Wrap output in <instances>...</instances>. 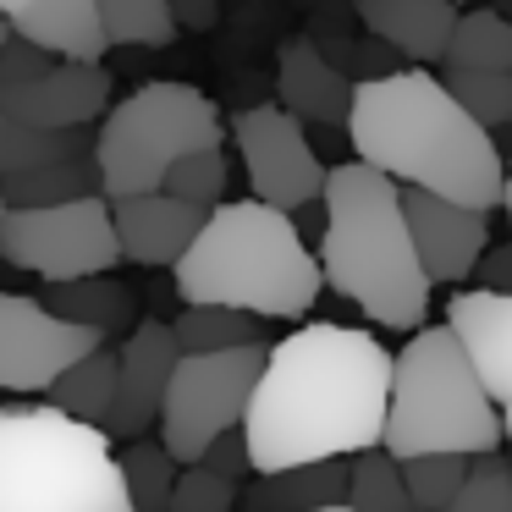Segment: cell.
<instances>
[{
	"mask_svg": "<svg viewBox=\"0 0 512 512\" xmlns=\"http://www.w3.org/2000/svg\"><path fill=\"white\" fill-rule=\"evenodd\" d=\"M0 259L28 276L56 281H83V276H111L122 265L111 226V199L89 193V199L67 204H28V210L0 215Z\"/></svg>",
	"mask_w": 512,
	"mask_h": 512,
	"instance_id": "obj_9",
	"label": "cell"
},
{
	"mask_svg": "<svg viewBox=\"0 0 512 512\" xmlns=\"http://www.w3.org/2000/svg\"><path fill=\"white\" fill-rule=\"evenodd\" d=\"M347 144L353 160L391 177L397 188L435 193L479 215L496 210L507 188V160L496 138L424 67L358 78L347 105Z\"/></svg>",
	"mask_w": 512,
	"mask_h": 512,
	"instance_id": "obj_2",
	"label": "cell"
},
{
	"mask_svg": "<svg viewBox=\"0 0 512 512\" xmlns=\"http://www.w3.org/2000/svg\"><path fill=\"white\" fill-rule=\"evenodd\" d=\"M446 331L457 336L463 358L474 364L485 397L501 408L507 391H512V298L479 292V287L457 292V298L446 303Z\"/></svg>",
	"mask_w": 512,
	"mask_h": 512,
	"instance_id": "obj_16",
	"label": "cell"
},
{
	"mask_svg": "<svg viewBox=\"0 0 512 512\" xmlns=\"http://www.w3.org/2000/svg\"><path fill=\"white\" fill-rule=\"evenodd\" d=\"M270 347H232V353H182L166 380V402H160V446L171 463L188 468L204 457V446L226 430H243L254 380L265 369Z\"/></svg>",
	"mask_w": 512,
	"mask_h": 512,
	"instance_id": "obj_8",
	"label": "cell"
},
{
	"mask_svg": "<svg viewBox=\"0 0 512 512\" xmlns=\"http://www.w3.org/2000/svg\"><path fill=\"white\" fill-rule=\"evenodd\" d=\"M199 468H210V474L232 479V485H243V479H254V468H248V441H243V430H226V435H215V441L204 446Z\"/></svg>",
	"mask_w": 512,
	"mask_h": 512,
	"instance_id": "obj_35",
	"label": "cell"
},
{
	"mask_svg": "<svg viewBox=\"0 0 512 512\" xmlns=\"http://www.w3.org/2000/svg\"><path fill=\"white\" fill-rule=\"evenodd\" d=\"M89 149H94V127H78V133H39V127L0 122V182L61 166V160H78V155H89Z\"/></svg>",
	"mask_w": 512,
	"mask_h": 512,
	"instance_id": "obj_25",
	"label": "cell"
},
{
	"mask_svg": "<svg viewBox=\"0 0 512 512\" xmlns=\"http://www.w3.org/2000/svg\"><path fill=\"white\" fill-rule=\"evenodd\" d=\"M347 501V457L325 463H298L281 474H254L237 501V512H320Z\"/></svg>",
	"mask_w": 512,
	"mask_h": 512,
	"instance_id": "obj_20",
	"label": "cell"
},
{
	"mask_svg": "<svg viewBox=\"0 0 512 512\" xmlns=\"http://www.w3.org/2000/svg\"><path fill=\"white\" fill-rule=\"evenodd\" d=\"M100 193V171H94V149L78 160H61V166L28 171V177H6L0 182V199L12 210H28V204H67V199H89Z\"/></svg>",
	"mask_w": 512,
	"mask_h": 512,
	"instance_id": "obj_26",
	"label": "cell"
},
{
	"mask_svg": "<svg viewBox=\"0 0 512 512\" xmlns=\"http://www.w3.org/2000/svg\"><path fill=\"white\" fill-rule=\"evenodd\" d=\"M177 336L166 320H138L127 331L122 353H116V397L105 413V435L111 441H144V430L160 419V402H166V380L177 369Z\"/></svg>",
	"mask_w": 512,
	"mask_h": 512,
	"instance_id": "obj_13",
	"label": "cell"
},
{
	"mask_svg": "<svg viewBox=\"0 0 512 512\" xmlns=\"http://www.w3.org/2000/svg\"><path fill=\"white\" fill-rule=\"evenodd\" d=\"M441 83L490 138H496L501 127H512V72H452V67H441Z\"/></svg>",
	"mask_w": 512,
	"mask_h": 512,
	"instance_id": "obj_30",
	"label": "cell"
},
{
	"mask_svg": "<svg viewBox=\"0 0 512 512\" xmlns=\"http://www.w3.org/2000/svg\"><path fill=\"white\" fill-rule=\"evenodd\" d=\"M45 309L61 314V320L83 325V331H94L105 342L111 331H127L138 314L133 303V287H122V281L111 276H83V281H56V287L45 292Z\"/></svg>",
	"mask_w": 512,
	"mask_h": 512,
	"instance_id": "obj_21",
	"label": "cell"
},
{
	"mask_svg": "<svg viewBox=\"0 0 512 512\" xmlns=\"http://www.w3.org/2000/svg\"><path fill=\"white\" fill-rule=\"evenodd\" d=\"M215 12H221V6H215V0H171V23H193V28H210L215 23Z\"/></svg>",
	"mask_w": 512,
	"mask_h": 512,
	"instance_id": "obj_37",
	"label": "cell"
},
{
	"mask_svg": "<svg viewBox=\"0 0 512 512\" xmlns=\"http://www.w3.org/2000/svg\"><path fill=\"white\" fill-rule=\"evenodd\" d=\"M441 67H452V72H512V23L496 17L490 6L457 12Z\"/></svg>",
	"mask_w": 512,
	"mask_h": 512,
	"instance_id": "obj_24",
	"label": "cell"
},
{
	"mask_svg": "<svg viewBox=\"0 0 512 512\" xmlns=\"http://www.w3.org/2000/svg\"><path fill=\"white\" fill-rule=\"evenodd\" d=\"M320 512H353V507H320Z\"/></svg>",
	"mask_w": 512,
	"mask_h": 512,
	"instance_id": "obj_43",
	"label": "cell"
},
{
	"mask_svg": "<svg viewBox=\"0 0 512 512\" xmlns=\"http://www.w3.org/2000/svg\"><path fill=\"white\" fill-rule=\"evenodd\" d=\"M490 12H496V17H507V23H512V0H501V6H490Z\"/></svg>",
	"mask_w": 512,
	"mask_h": 512,
	"instance_id": "obj_41",
	"label": "cell"
},
{
	"mask_svg": "<svg viewBox=\"0 0 512 512\" xmlns=\"http://www.w3.org/2000/svg\"><path fill=\"white\" fill-rule=\"evenodd\" d=\"M446 6H463V0H446Z\"/></svg>",
	"mask_w": 512,
	"mask_h": 512,
	"instance_id": "obj_45",
	"label": "cell"
},
{
	"mask_svg": "<svg viewBox=\"0 0 512 512\" xmlns=\"http://www.w3.org/2000/svg\"><path fill=\"white\" fill-rule=\"evenodd\" d=\"M111 111V72L100 61H56L45 56L23 83L0 89V116L17 127H39V133H78V127H100Z\"/></svg>",
	"mask_w": 512,
	"mask_h": 512,
	"instance_id": "obj_12",
	"label": "cell"
},
{
	"mask_svg": "<svg viewBox=\"0 0 512 512\" xmlns=\"http://www.w3.org/2000/svg\"><path fill=\"white\" fill-rule=\"evenodd\" d=\"M276 94L292 122H320V127H347L353 105V78L314 50V39H292L276 61Z\"/></svg>",
	"mask_w": 512,
	"mask_h": 512,
	"instance_id": "obj_17",
	"label": "cell"
},
{
	"mask_svg": "<svg viewBox=\"0 0 512 512\" xmlns=\"http://www.w3.org/2000/svg\"><path fill=\"white\" fill-rule=\"evenodd\" d=\"M402 485H408V501L419 512H446L468 474V457H452V452H424V457H402Z\"/></svg>",
	"mask_w": 512,
	"mask_h": 512,
	"instance_id": "obj_31",
	"label": "cell"
},
{
	"mask_svg": "<svg viewBox=\"0 0 512 512\" xmlns=\"http://www.w3.org/2000/svg\"><path fill=\"white\" fill-rule=\"evenodd\" d=\"M501 435L512 441V391H507V402H501Z\"/></svg>",
	"mask_w": 512,
	"mask_h": 512,
	"instance_id": "obj_39",
	"label": "cell"
},
{
	"mask_svg": "<svg viewBox=\"0 0 512 512\" xmlns=\"http://www.w3.org/2000/svg\"><path fill=\"white\" fill-rule=\"evenodd\" d=\"M0 215H6V199H0Z\"/></svg>",
	"mask_w": 512,
	"mask_h": 512,
	"instance_id": "obj_46",
	"label": "cell"
},
{
	"mask_svg": "<svg viewBox=\"0 0 512 512\" xmlns=\"http://www.w3.org/2000/svg\"><path fill=\"white\" fill-rule=\"evenodd\" d=\"M171 281L182 303H221L254 320H303L325 287L298 221L259 199L215 204Z\"/></svg>",
	"mask_w": 512,
	"mask_h": 512,
	"instance_id": "obj_4",
	"label": "cell"
},
{
	"mask_svg": "<svg viewBox=\"0 0 512 512\" xmlns=\"http://www.w3.org/2000/svg\"><path fill=\"white\" fill-rule=\"evenodd\" d=\"M320 210V281L386 331H419L430 314V276L402 221V188L364 160H342L325 171Z\"/></svg>",
	"mask_w": 512,
	"mask_h": 512,
	"instance_id": "obj_3",
	"label": "cell"
},
{
	"mask_svg": "<svg viewBox=\"0 0 512 512\" xmlns=\"http://www.w3.org/2000/svg\"><path fill=\"white\" fill-rule=\"evenodd\" d=\"M45 397H50V408H61L67 419L105 430V413H111V397H116V353L111 347L83 353L72 369H61V375L50 380Z\"/></svg>",
	"mask_w": 512,
	"mask_h": 512,
	"instance_id": "obj_22",
	"label": "cell"
},
{
	"mask_svg": "<svg viewBox=\"0 0 512 512\" xmlns=\"http://www.w3.org/2000/svg\"><path fill=\"white\" fill-rule=\"evenodd\" d=\"M171 336H177V353H232V347L265 342V325L243 309H221V303H182Z\"/></svg>",
	"mask_w": 512,
	"mask_h": 512,
	"instance_id": "obj_23",
	"label": "cell"
},
{
	"mask_svg": "<svg viewBox=\"0 0 512 512\" xmlns=\"http://www.w3.org/2000/svg\"><path fill=\"white\" fill-rule=\"evenodd\" d=\"M6 39H12V23H6V17H0V45H6Z\"/></svg>",
	"mask_w": 512,
	"mask_h": 512,
	"instance_id": "obj_42",
	"label": "cell"
},
{
	"mask_svg": "<svg viewBox=\"0 0 512 512\" xmlns=\"http://www.w3.org/2000/svg\"><path fill=\"white\" fill-rule=\"evenodd\" d=\"M402 221H408L413 254H419V270L430 276V287L468 281L479 254L490 248V215L463 210V204L435 199V193H419V188H402Z\"/></svg>",
	"mask_w": 512,
	"mask_h": 512,
	"instance_id": "obj_14",
	"label": "cell"
},
{
	"mask_svg": "<svg viewBox=\"0 0 512 512\" xmlns=\"http://www.w3.org/2000/svg\"><path fill=\"white\" fill-rule=\"evenodd\" d=\"M0 512H133L111 435L50 402L0 408Z\"/></svg>",
	"mask_w": 512,
	"mask_h": 512,
	"instance_id": "obj_6",
	"label": "cell"
},
{
	"mask_svg": "<svg viewBox=\"0 0 512 512\" xmlns=\"http://www.w3.org/2000/svg\"><path fill=\"white\" fill-rule=\"evenodd\" d=\"M28 6H34V0H0V17H6V23H12L17 12H28Z\"/></svg>",
	"mask_w": 512,
	"mask_h": 512,
	"instance_id": "obj_38",
	"label": "cell"
},
{
	"mask_svg": "<svg viewBox=\"0 0 512 512\" xmlns=\"http://www.w3.org/2000/svg\"><path fill=\"white\" fill-rule=\"evenodd\" d=\"M342 507H353V512H419L408 501V485H402L397 457H386L380 446L347 457V501Z\"/></svg>",
	"mask_w": 512,
	"mask_h": 512,
	"instance_id": "obj_28",
	"label": "cell"
},
{
	"mask_svg": "<svg viewBox=\"0 0 512 512\" xmlns=\"http://www.w3.org/2000/svg\"><path fill=\"white\" fill-rule=\"evenodd\" d=\"M507 441L501 408L485 397L474 364L463 358L457 336L446 325H419L397 358H391L386 424H380V452L386 457H485Z\"/></svg>",
	"mask_w": 512,
	"mask_h": 512,
	"instance_id": "obj_5",
	"label": "cell"
},
{
	"mask_svg": "<svg viewBox=\"0 0 512 512\" xmlns=\"http://www.w3.org/2000/svg\"><path fill=\"white\" fill-rule=\"evenodd\" d=\"M94 347H105L100 336L50 314L39 298L0 292V391H50V380Z\"/></svg>",
	"mask_w": 512,
	"mask_h": 512,
	"instance_id": "obj_11",
	"label": "cell"
},
{
	"mask_svg": "<svg viewBox=\"0 0 512 512\" xmlns=\"http://www.w3.org/2000/svg\"><path fill=\"white\" fill-rule=\"evenodd\" d=\"M391 391V353L353 325H303L265 353L243 413L254 474H281L325 457L380 446Z\"/></svg>",
	"mask_w": 512,
	"mask_h": 512,
	"instance_id": "obj_1",
	"label": "cell"
},
{
	"mask_svg": "<svg viewBox=\"0 0 512 512\" xmlns=\"http://www.w3.org/2000/svg\"><path fill=\"white\" fill-rule=\"evenodd\" d=\"M237 155H243V171L254 182V199L270 204L281 215H298L309 204H320L325 193V166L314 155L303 122H292L281 105H248L232 122Z\"/></svg>",
	"mask_w": 512,
	"mask_h": 512,
	"instance_id": "obj_10",
	"label": "cell"
},
{
	"mask_svg": "<svg viewBox=\"0 0 512 512\" xmlns=\"http://www.w3.org/2000/svg\"><path fill=\"white\" fill-rule=\"evenodd\" d=\"M507 474H512V452H507Z\"/></svg>",
	"mask_w": 512,
	"mask_h": 512,
	"instance_id": "obj_44",
	"label": "cell"
},
{
	"mask_svg": "<svg viewBox=\"0 0 512 512\" xmlns=\"http://www.w3.org/2000/svg\"><path fill=\"white\" fill-rule=\"evenodd\" d=\"M204 215L193 204L171 199V193H133V199H111V226H116V248L133 265H177L188 254V243L199 237Z\"/></svg>",
	"mask_w": 512,
	"mask_h": 512,
	"instance_id": "obj_15",
	"label": "cell"
},
{
	"mask_svg": "<svg viewBox=\"0 0 512 512\" xmlns=\"http://www.w3.org/2000/svg\"><path fill=\"white\" fill-rule=\"evenodd\" d=\"M0 122H6V116H0Z\"/></svg>",
	"mask_w": 512,
	"mask_h": 512,
	"instance_id": "obj_47",
	"label": "cell"
},
{
	"mask_svg": "<svg viewBox=\"0 0 512 512\" xmlns=\"http://www.w3.org/2000/svg\"><path fill=\"white\" fill-rule=\"evenodd\" d=\"M501 210L512 215V160H507V188H501Z\"/></svg>",
	"mask_w": 512,
	"mask_h": 512,
	"instance_id": "obj_40",
	"label": "cell"
},
{
	"mask_svg": "<svg viewBox=\"0 0 512 512\" xmlns=\"http://www.w3.org/2000/svg\"><path fill=\"white\" fill-rule=\"evenodd\" d=\"M166 512H237V485L210 474V468H199V463H188L177 474V485H171Z\"/></svg>",
	"mask_w": 512,
	"mask_h": 512,
	"instance_id": "obj_34",
	"label": "cell"
},
{
	"mask_svg": "<svg viewBox=\"0 0 512 512\" xmlns=\"http://www.w3.org/2000/svg\"><path fill=\"white\" fill-rule=\"evenodd\" d=\"M116 468H122V490L133 512H166L171 507V485H177L182 468L171 463V452L160 441H127L116 452Z\"/></svg>",
	"mask_w": 512,
	"mask_h": 512,
	"instance_id": "obj_27",
	"label": "cell"
},
{
	"mask_svg": "<svg viewBox=\"0 0 512 512\" xmlns=\"http://www.w3.org/2000/svg\"><path fill=\"white\" fill-rule=\"evenodd\" d=\"M12 39L56 61H105V50H111L94 0H34L28 12L12 17Z\"/></svg>",
	"mask_w": 512,
	"mask_h": 512,
	"instance_id": "obj_19",
	"label": "cell"
},
{
	"mask_svg": "<svg viewBox=\"0 0 512 512\" xmlns=\"http://www.w3.org/2000/svg\"><path fill=\"white\" fill-rule=\"evenodd\" d=\"M226 127L215 100H204L193 83H144L122 105L100 116L94 133V171H100L105 199H133V193H160L166 171L182 155L221 149Z\"/></svg>",
	"mask_w": 512,
	"mask_h": 512,
	"instance_id": "obj_7",
	"label": "cell"
},
{
	"mask_svg": "<svg viewBox=\"0 0 512 512\" xmlns=\"http://www.w3.org/2000/svg\"><path fill=\"white\" fill-rule=\"evenodd\" d=\"M226 155L221 149H199V155H182L177 166L166 171V182H160V193H171V199L193 204V210H215V204H226Z\"/></svg>",
	"mask_w": 512,
	"mask_h": 512,
	"instance_id": "obj_32",
	"label": "cell"
},
{
	"mask_svg": "<svg viewBox=\"0 0 512 512\" xmlns=\"http://www.w3.org/2000/svg\"><path fill=\"white\" fill-rule=\"evenodd\" d=\"M353 12L380 45L408 56L413 67H441L457 23V6L446 0H353Z\"/></svg>",
	"mask_w": 512,
	"mask_h": 512,
	"instance_id": "obj_18",
	"label": "cell"
},
{
	"mask_svg": "<svg viewBox=\"0 0 512 512\" xmlns=\"http://www.w3.org/2000/svg\"><path fill=\"white\" fill-rule=\"evenodd\" d=\"M446 512H512V474H507V457L485 452V457H468V474L457 485L452 507Z\"/></svg>",
	"mask_w": 512,
	"mask_h": 512,
	"instance_id": "obj_33",
	"label": "cell"
},
{
	"mask_svg": "<svg viewBox=\"0 0 512 512\" xmlns=\"http://www.w3.org/2000/svg\"><path fill=\"white\" fill-rule=\"evenodd\" d=\"M100 6V28L111 45H144V50H166L177 39L171 23V0H94Z\"/></svg>",
	"mask_w": 512,
	"mask_h": 512,
	"instance_id": "obj_29",
	"label": "cell"
},
{
	"mask_svg": "<svg viewBox=\"0 0 512 512\" xmlns=\"http://www.w3.org/2000/svg\"><path fill=\"white\" fill-rule=\"evenodd\" d=\"M474 276H479V292H501V298H512V243L485 248L479 265H474Z\"/></svg>",
	"mask_w": 512,
	"mask_h": 512,
	"instance_id": "obj_36",
	"label": "cell"
}]
</instances>
